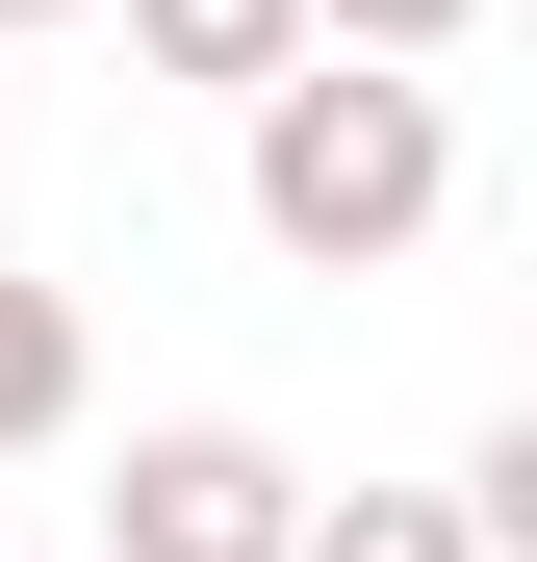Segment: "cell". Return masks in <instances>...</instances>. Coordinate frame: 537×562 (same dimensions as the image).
I'll use <instances>...</instances> for the list:
<instances>
[{
  "label": "cell",
  "mask_w": 537,
  "mask_h": 562,
  "mask_svg": "<svg viewBox=\"0 0 537 562\" xmlns=\"http://www.w3.org/2000/svg\"><path fill=\"white\" fill-rule=\"evenodd\" d=\"M307 26H333V52H461L486 0H307Z\"/></svg>",
  "instance_id": "cell-6"
},
{
  "label": "cell",
  "mask_w": 537,
  "mask_h": 562,
  "mask_svg": "<svg viewBox=\"0 0 537 562\" xmlns=\"http://www.w3.org/2000/svg\"><path fill=\"white\" fill-rule=\"evenodd\" d=\"M282 562H486V512H461V486H307Z\"/></svg>",
  "instance_id": "cell-3"
},
{
  "label": "cell",
  "mask_w": 537,
  "mask_h": 562,
  "mask_svg": "<svg viewBox=\"0 0 537 562\" xmlns=\"http://www.w3.org/2000/svg\"><path fill=\"white\" fill-rule=\"evenodd\" d=\"M128 52L231 103V77H282V52H307V0H128Z\"/></svg>",
  "instance_id": "cell-4"
},
{
  "label": "cell",
  "mask_w": 537,
  "mask_h": 562,
  "mask_svg": "<svg viewBox=\"0 0 537 562\" xmlns=\"http://www.w3.org/2000/svg\"><path fill=\"white\" fill-rule=\"evenodd\" d=\"M77 435V281H0V460Z\"/></svg>",
  "instance_id": "cell-5"
},
{
  "label": "cell",
  "mask_w": 537,
  "mask_h": 562,
  "mask_svg": "<svg viewBox=\"0 0 537 562\" xmlns=\"http://www.w3.org/2000/svg\"><path fill=\"white\" fill-rule=\"evenodd\" d=\"M282 537H307V460L256 435V409L128 435V486H103V562H282Z\"/></svg>",
  "instance_id": "cell-2"
},
{
  "label": "cell",
  "mask_w": 537,
  "mask_h": 562,
  "mask_svg": "<svg viewBox=\"0 0 537 562\" xmlns=\"http://www.w3.org/2000/svg\"><path fill=\"white\" fill-rule=\"evenodd\" d=\"M0 26H77V0H0Z\"/></svg>",
  "instance_id": "cell-7"
},
{
  "label": "cell",
  "mask_w": 537,
  "mask_h": 562,
  "mask_svg": "<svg viewBox=\"0 0 537 562\" xmlns=\"http://www.w3.org/2000/svg\"><path fill=\"white\" fill-rule=\"evenodd\" d=\"M231 179H256V231H282L307 281H384L435 256V205H461V128H435V52H282V77H231Z\"/></svg>",
  "instance_id": "cell-1"
}]
</instances>
